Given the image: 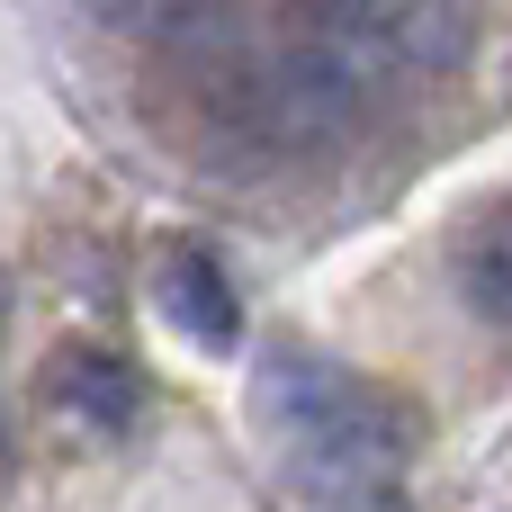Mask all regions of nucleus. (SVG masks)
I'll return each mask as SVG.
<instances>
[{
  "mask_svg": "<svg viewBox=\"0 0 512 512\" xmlns=\"http://www.w3.org/2000/svg\"><path fill=\"white\" fill-rule=\"evenodd\" d=\"M0 333H9V270H0Z\"/></svg>",
  "mask_w": 512,
  "mask_h": 512,
  "instance_id": "7",
  "label": "nucleus"
},
{
  "mask_svg": "<svg viewBox=\"0 0 512 512\" xmlns=\"http://www.w3.org/2000/svg\"><path fill=\"white\" fill-rule=\"evenodd\" d=\"M459 297H468L486 324H512V198L486 207V216L459 234Z\"/></svg>",
  "mask_w": 512,
  "mask_h": 512,
  "instance_id": "5",
  "label": "nucleus"
},
{
  "mask_svg": "<svg viewBox=\"0 0 512 512\" xmlns=\"http://www.w3.org/2000/svg\"><path fill=\"white\" fill-rule=\"evenodd\" d=\"M297 27H315L378 81L387 72H459L477 45L468 0H297Z\"/></svg>",
  "mask_w": 512,
  "mask_h": 512,
  "instance_id": "2",
  "label": "nucleus"
},
{
  "mask_svg": "<svg viewBox=\"0 0 512 512\" xmlns=\"http://www.w3.org/2000/svg\"><path fill=\"white\" fill-rule=\"evenodd\" d=\"M45 387H54V405L72 414V423H90V432H135L144 423V405H153V387H144V369L135 360H117V351H63L54 369H45Z\"/></svg>",
  "mask_w": 512,
  "mask_h": 512,
  "instance_id": "4",
  "label": "nucleus"
},
{
  "mask_svg": "<svg viewBox=\"0 0 512 512\" xmlns=\"http://www.w3.org/2000/svg\"><path fill=\"white\" fill-rule=\"evenodd\" d=\"M153 306H162V324H180L198 351H234V342H243V306H234L225 261H216L207 243H171V252H162Z\"/></svg>",
  "mask_w": 512,
  "mask_h": 512,
  "instance_id": "3",
  "label": "nucleus"
},
{
  "mask_svg": "<svg viewBox=\"0 0 512 512\" xmlns=\"http://www.w3.org/2000/svg\"><path fill=\"white\" fill-rule=\"evenodd\" d=\"M252 405L279 432L306 495L333 486V477H396L423 450V414H414L405 387H378L351 360H324V351H297V342H270L252 360Z\"/></svg>",
  "mask_w": 512,
  "mask_h": 512,
  "instance_id": "1",
  "label": "nucleus"
},
{
  "mask_svg": "<svg viewBox=\"0 0 512 512\" xmlns=\"http://www.w3.org/2000/svg\"><path fill=\"white\" fill-rule=\"evenodd\" d=\"M315 504L324 512H414L396 477H333V486H315Z\"/></svg>",
  "mask_w": 512,
  "mask_h": 512,
  "instance_id": "6",
  "label": "nucleus"
}]
</instances>
